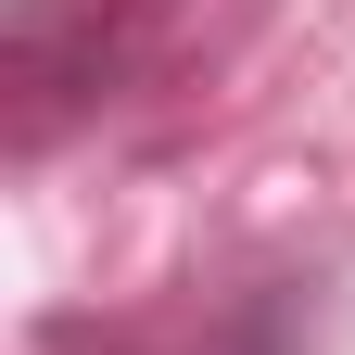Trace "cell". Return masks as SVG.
Returning <instances> with one entry per match:
<instances>
[{
  "label": "cell",
  "mask_w": 355,
  "mask_h": 355,
  "mask_svg": "<svg viewBox=\"0 0 355 355\" xmlns=\"http://www.w3.org/2000/svg\"><path fill=\"white\" fill-rule=\"evenodd\" d=\"M64 355H191V343H153V330H114V343H102V330H76Z\"/></svg>",
  "instance_id": "6da1fadb"
}]
</instances>
